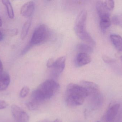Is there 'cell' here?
I'll list each match as a JSON object with an SVG mask.
<instances>
[{
  "instance_id": "cell-1",
  "label": "cell",
  "mask_w": 122,
  "mask_h": 122,
  "mask_svg": "<svg viewBox=\"0 0 122 122\" xmlns=\"http://www.w3.org/2000/svg\"><path fill=\"white\" fill-rule=\"evenodd\" d=\"M89 92L86 89L81 85L71 83L67 86L65 93V100L67 105L76 106L81 105Z\"/></svg>"
},
{
  "instance_id": "cell-2",
  "label": "cell",
  "mask_w": 122,
  "mask_h": 122,
  "mask_svg": "<svg viewBox=\"0 0 122 122\" xmlns=\"http://www.w3.org/2000/svg\"><path fill=\"white\" fill-rule=\"evenodd\" d=\"M60 87L59 85L55 80L49 79L41 84L36 89L46 100L57 93Z\"/></svg>"
},
{
  "instance_id": "cell-3",
  "label": "cell",
  "mask_w": 122,
  "mask_h": 122,
  "mask_svg": "<svg viewBox=\"0 0 122 122\" xmlns=\"http://www.w3.org/2000/svg\"><path fill=\"white\" fill-rule=\"evenodd\" d=\"M87 13L85 10H82L77 17L74 26L75 33L82 41H85L90 34L86 30V21Z\"/></svg>"
},
{
  "instance_id": "cell-4",
  "label": "cell",
  "mask_w": 122,
  "mask_h": 122,
  "mask_svg": "<svg viewBox=\"0 0 122 122\" xmlns=\"http://www.w3.org/2000/svg\"><path fill=\"white\" fill-rule=\"evenodd\" d=\"M50 35L48 27L42 24L38 26L34 31L30 42L33 45L41 44L46 42Z\"/></svg>"
},
{
  "instance_id": "cell-5",
  "label": "cell",
  "mask_w": 122,
  "mask_h": 122,
  "mask_svg": "<svg viewBox=\"0 0 122 122\" xmlns=\"http://www.w3.org/2000/svg\"><path fill=\"white\" fill-rule=\"evenodd\" d=\"M11 109L12 116L16 122H28V115L20 107L16 105H13Z\"/></svg>"
},
{
  "instance_id": "cell-6",
  "label": "cell",
  "mask_w": 122,
  "mask_h": 122,
  "mask_svg": "<svg viewBox=\"0 0 122 122\" xmlns=\"http://www.w3.org/2000/svg\"><path fill=\"white\" fill-rule=\"evenodd\" d=\"M88 96L90 106L92 109H97L102 106L103 97L99 90L89 93Z\"/></svg>"
},
{
  "instance_id": "cell-7",
  "label": "cell",
  "mask_w": 122,
  "mask_h": 122,
  "mask_svg": "<svg viewBox=\"0 0 122 122\" xmlns=\"http://www.w3.org/2000/svg\"><path fill=\"white\" fill-rule=\"evenodd\" d=\"M66 57L61 56L58 58L54 62L53 74L56 77L58 76L63 71L65 66Z\"/></svg>"
},
{
  "instance_id": "cell-8",
  "label": "cell",
  "mask_w": 122,
  "mask_h": 122,
  "mask_svg": "<svg viewBox=\"0 0 122 122\" xmlns=\"http://www.w3.org/2000/svg\"><path fill=\"white\" fill-rule=\"evenodd\" d=\"M35 3L33 1H30L24 4L20 9V14L26 18L30 17L34 12Z\"/></svg>"
},
{
  "instance_id": "cell-9",
  "label": "cell",
  "mask_w": 122,
  "mask_h": 122,
  "mask_svg": "<svg viewBox=\"0 0 122 122\" xmlns=\"http://www.w3.org/2000/svg\"><path fill=\"white\" fill-rule=\"evenodd\" d=\"M92 61V58L89 54L86 53H79L75 60V64L77 67L86 65Z\"/></svg>"
},
{
  "instance_id": "cell-10",
  "label": "cell",
  "mask_w": 122,
  "mask_h": 122,
  "mask_svg": "<svg viewBox=\"0 0 122 122\" xmlns=\"http://www.w3.org/2000/svg\"><path fill=\"white\" fill-rule=\"evenodd\" d=\"M120 107L119 104H116L109 109L105 117L107 122H112L114 120L118 113Z\"/></svg>"
},
{
  "instance_id": "cell-11",
  "label": "cell",
  "mask_w": 122,
  "mask_h": 122,
  "mask_svg": "<svg viewBox=\"0 0 122 122\" xmlns=\"http://www.w3.org/2000/svg\"><path fill=\"white\" fill-rule=\"evenodd\" d=\"M10 81V77L9 74L4 72L0 75V91H3L8 88Z\"/></svg>"
},
{
  "instance_id": "cell-12",
  "label": "cell",
  "mask_w": 122,
  "mask_h": 122,
  "mask_svg": "<svg viewBox=\"0 0 122 122\" xmlns=\"http://www.w3.org/2000/svg\"><path fill=\"white\" fill-rule=\"evenodd\" d=\"M110 39L116 48L119 51L122 52V37L117 34H112Z\"/></svg>"
},
{
  "instance_id": "cell-13",
  "label": "cell",
  "mask_w": 122,
  "mask_h": 122,
  "mask_svg": "<svg viewBox=\"0 0 122 122\" xmlns=\"http://www.w3.org/2000/svg\"><path fill=\"white\" fill-rule=\"evenodd\" d=\"M76 48L79 53H86L88 54L92 53L93 51L92 47L83 43L78 44L76 47Z\"/></svg>"
},
{
  "instance_id": "cell-14",
  "label": "cell",
  "mask_w": 122,
  "mask_h": 122,
  "mask_svg": "<svg viewBox=\"0 0 122 122\" xmlns=\"http://www.w3.org/2000/svg\"><path fill=\"white\" fill-rule=\"evenodd\" d=\"M80 84L81 86L84 87L89 92L99 90L98 85L95 83L92 82L82 81L80 82Z\"/></svg>"
},
{
  "instance_id": "cell-15",
  "label": "cell",
  "mask_w": 122,
  "mask_h": 122,
  "mask_svg": "<svg viewBox=\"0 0 122 122\" xmlns=\"http://www.w3.org/2000/svg\"><path fill=\"white\" fill-rule=\"evenodd\" d=\"M100 18V28L102 31H105L111 25L110 16H106Z\"/></svg>"
},
{
  "instance_id": "cell-16",
  "label": "cell",
  "mask_w": 122,
  "mask_h": 122,
  "mask_svg": "<svg viewBox=\"0 0 122 122\" xmlns=\"http://www.w3.org/2000/svg\"><path fill=\"white\" fill-rule=\"evenodd\" d=\"M31 24V19H28L24 23L21 32L20 38L22 40H24L26 37Z\"/></svg>"
},
{
  "instance_id": "cell-17",
  "label": "cell",
  "mask_w": 122,
  "mask_h": 122,
  "mask_svg": "<svg viewBox=\"0 0 122 122\" xmlns=\"http://www.w3.org/2000/svg\"><path fill=\"white\" fill-rule=\"evenodd\" d=\"M1 2L6 7L7 13L9 18L10 19L13 18L14 16V13L12 5L10 1L8 0H2Z\"/></svg>"
},
{
  "instance_id": "cell-18",
  "label": "cell",
  "mask_w": 122,
  "mask_h": 122,
  "mask_svg": "<svg viewBox=\"0 0 122 122\" xmlns=\"http://www.w3.org/2000/svg\"><path fill=\"white\" fill-rule=\"evenodd\" d=\"M30 92V89L28 87H24L21 89L20 93V96L21 98H25L28 95Z\"/></svg>"
},
{
  "instance_id": "cell-19",
  "label": "cell",
  "mask_w": 122,
  "mask_h": 122,
  "mask_svg": "<svg viewBox=\"0 0 122 122\" xmlns=\"http://www.w3.org/2000/svg\"><path fill=\"white\" fill-rule=\"evenodd\" d=\"M105 4L107 8L110 11H112L114 8V1L113 0H104Z\"/></svg>"
},
{
  "instance_id": "cell-20",
  "label": "cell",
  "mask_w": 122,
  "mask_h": 122,
  "mask_svg": "<svg viewBox=\"0 0 122 122\" xmlns=\"http://www.w3.org/2000/svg\"><path fill=\"white\" fill-rule=\"evenodd\" d=\"M33 46V45L30 42L21 52V54L24 55V54L28 52V51H29V50L32 48Z\"/></svg>"
},
{
  "instance_id": "cell-21",
  "label": "cell",
  "mask_w": 122,
  "mask_h": 122,
  "mask_svg": "<svg viewBox=\"0 0 122 122\" xmlns=\"http://www.w3.org/2000/svg\"><path fill=\"white\" fill-rule=\"evenodd\" d=\"M55 61L53 58H51L49 59L47 62V66L48 68H53L54 65Z\"/></svg>"
},
{
  "instance_id": "cell-22",
  "label": "cell",
  "mask_w": 122,
  "mask_h": 122,
  "mask_svg": "<svg viewBox=\"0 0 122 122\" xmlns=\"http://www.w3.org/2000/svg\"><path fill=\"white\" fill-rule=\"evenodd\" d=\"M8 106V104L4 100H0V110L5 109Z\"/></svg>"
},
{
  "instance_id": "cell-23",
  "label": "cell",
  "mask_w": 122,
  "mask_h": 122,
  "mask_svg": "<svg viewBox=\"0 0 122 122\" xmlns=\"http://www.w3.org/2000/svg\"><path fill=\"white\" fill-rule=\"evenodd\" d=\"M3 66L2 62L0 59V75H1L2 72H3Z\"/></svg>"
},
{
  "instance_id": "cell-24",
  "label": "cell",
  "mask_w": 122,
  "mask_h": 122,
  "mask_svg": "<svg viewBox=\"0 0 122 122\" xmlns=\"http://www.w3.org/2000/svg\"><path fill=\"white\" fill-rule=\"evenodd\" d=\"M3 38V35L2 32H0V41H2Z\"/></svg>"
},
{
  "instance_id": "cell-25",
  "label": "cell",
  "mask_w": 122,
  "mask_h": 122,
  "mask_svg": "<svg viewBox=\"0 0 122 122\" xmlns=\"http://www.w3.org/2000/svg\"><path fill=\"white\" fill-rule=\"evenodd\" d=\"M62 122L61 120L60 119H56L54 121H53V122Z\"/></svg>"
},
{
  "instance_id": "cell-26",
  "label": "cell",
  "mask_w": 122,
  "mask_h": 122,
  "mask_svg": "<svg viewBox=\"0 0 122 122\" xmlns=\"http://www.w3.org/2000/svg\"><path fill=\"white\" fill-rule=\"evenodd\" d=\"M51 122L48 120H41V122Z\"/></svg>"
},
{
  "instance_id": "cell-27",
  "label": "cell",
  "mask_w": 122,
  "mask_h": 122,
  "mask_svg": "<svg viewBox=\"0 0 122 122\" xmlns=\"http://www.w3.org/2000/svg\"><path fill=\"white\" fill-rule=\"evenodd\" d=\"M2 20H1V18L0 16V27L2 26Z\"/></svg>"
},
{
  "instance_id": "cell-28",
  "label": "cell",
  "mask_w": 122,
  "mask_h": 122,
  "mask_svg": "<svg viewBox=\"0 0 122 122\" xmlns=\"http://www.w3.org/2000/svg\"><path fill=\"white\" fill-rule=\"evenodd\" d=\"M121 60H122V56H121Z\"/></svg>"
}]
</instances>
